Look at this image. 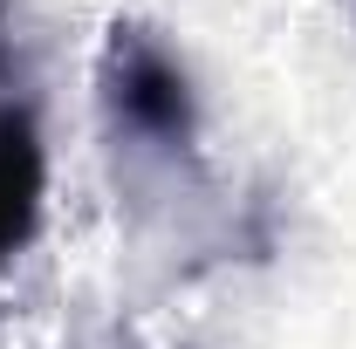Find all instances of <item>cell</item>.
<instances>
[{"mask_svg": "<svg viewBox=\"0 0 356 349\" xmlns=\"http://www.w3.org/2000/svg\"><path fill=\"white\" fill-rule=\"evenodd\" d=\"M96 103L103 131L131 165H185L199 151V89L178 48L144 28L117 21L96 48Z\"/></svg>", "mask_w": 356, "mask_h": 349, "instance_id": "1", "label": "cell"}, {"mask_svg": "<svg viewBox=\"0 0 356 349\" xmlns=\"http://www.w3.org/2000/svg\"><path fill=\"white\" fill-rule=\"evenodd\" d=\"M7 62H14V14L0 0V274L28 254L48 206V137L35 117V96L14 83Z\"/></svg>", "mask_w": 356, "mask_h": 349, "instance_id": "2", "label": "cell"}]
</instances>
